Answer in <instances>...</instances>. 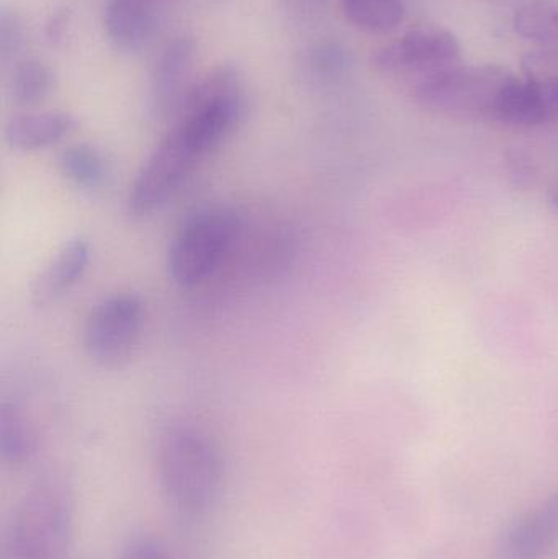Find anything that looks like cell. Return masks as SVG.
<instances>
[{
    "instance_id": "14",
    "label": "cell",
    "mask_w": 558,
    "mask_h": 559,
    "mask_svg": "<svg viewBox=\"0 0 558 559\" xmlns=\"http://www.w3.org/2000/svg\"><path fill=\"white\" fill-rule=\"evenodd\" d=\"M61 176L82 192H102L111 180V163L107 154L91 143L72 144L58 157Z\"/></svg>"
},
{
    "instance_id": "26",
    "label": "cell",
    "mask_w": 558,
    "mask_h": 559,
    "mask_svg": "<svg viewBox=\"0 0 558 559\" xmlns=\"http://www.w3.org/2000/svg\"><path fill=\"white\" fill-rule=\"evenodd\" d=\"M288 5L297 10H308L311 7H317L320 0H287Z\"/></svg>"
},
{
    "instance_id": "11",
    "label": "cell",
    "mask_w": 558,
    "mask_h": 559,
    "mask_svg": "<svg viewBox=\"0 0 558 559\" xmlns=\"http://www.w3.org/2000/svg\"><path fill=\"white\" fill-rule=\"evenodd\" d=\"M94 249L84 236L68 239L45 267L33 278L29 301L36 308H46L68 295L87 272Z\"/></svg>"
},
{
    "instance_id": "20",
    "label": "cell",
    "mask_w": 558,
    "mask_h": 559,
    "mask_svg": "<svg viewBox=\"0 0 558 559\" xmlns=\"http://www.w3.org/2000/svg\"><path fill=\"white\" fill-rule=\"evenodd\" d=\"M523 78L539 91L549 120L558 121V46L527 52L521 62Z\"/></svg>"
},
{
    "instance_id": "6",
    "label": "cell",
    "mask_w": 558,
    "mask_h": 559,
    "mask_svg": "<svg viewBox=\"0 0 558 559\" xmlns=\"http://www.w3.org/2000/svg\"><path fill=\"white\" fill-rule=\"evenodd\" d=\"M146 318V302L134 292L102 298L88 312L82 331L85 354L98 367L115 368L136 350Z\"/></svg>"
},
{
    "instance_id": "18",
    "label": "cell",
    "mask_w": 558,
    "mask_h": 559,
    "mask_svg": "<svg viewBox=\"0 0 558 559\" xmlns=\"http://www.w3.org/2000/svg\"><path fill=\"white\" fill-rule=\"evenodd\" d=\"M341 9L351 25L369 33L392 32L405 16L403 0H341Z\"/></svg>"
},
{
    "instance_id": "12",
    "label": "cell",
    "mask_w": 558,
    "mask_h": 559,
    "mask_svg": "<svg viewBox=\"0 0 558 559\" xmlns=\"http://www.w3.org/2000/svg\"><path fill=\"white\" fill-rule=\"evenodd\" d=\"M78 127L79 121L68 111H29L7 121L3 140L12 150L35 153L62 143Z\"/></svg>"
},
{
    "instance_id": "22",
    "label": "cell",
    "mask_w": 558,
    "mask_h": 559,
    "mask_svg": "<svg viewBox=\"0 0 558 559\" xmlns=\"http://www.w3.org/2000/svg\"><path fill=\"white\" fill-rule=\"evenodd\" d=\"M308 62L318 74H336L346 66V52L336 43H320L311 49L310 55H308Z\"/></svg>"
},
{
    "instance_id": "25",
    "label": "cell",
    "mask_w": 558,
    "mask_h": 559,
    "mask_svg": "<svg viewBox=\"0 0 558 559\" xmlns=\"http://www.w3.org/2000/svg\"><path fill=\"white\" fill-rule=\"evenodd\" d=\"M513 169H510L511 176L517 177L518 182H523V180H530L533 177L534 169L533 164L530 160L524 159L523 156H517L514 159L510 160Z\"/></svg>"
},
{
    "instance_id": "2",
    "label": "cell",
    "mask_w": 558,
    "mask_h": 559,
    "mask_svg": "<svg viewBox=\"0 0 558 559\" xmlns=\"http://www.w3.org/2000/svg\"><path fill=\"white\" fill-rule=\"evenodd\" d=\"M75 492L71 476L48 469L20 499L9 535L12 559H62L74 528Z\"/></svg>"
},
{
    "instance_id": "8",
    "label": "cell",
    "mask_w": 558,
    "mask_h": 559,
    "mask_svg": "<svg viewBox=\"0 0 558 559\" xmlns=\"http://www.w3.org/2000/svg\"><path fill=\"white\" fill-rule=\"evenodd\" d=\"M461 62V45L448 29L435 25L415 26L402 38L380 49L373 66L385 74H415L419 79Z\"/></svg>"
},
{
    "instance_id": "3",
    "label": "cell",
    "mask_w": 558,
    "mask_h": 559,
    "mask_svg": "<svg viewBox=\"0 0 558 559\" xmlns=\"http://www.w3.org/2000/svg\"><path fill=\"white\" fill-rule=\"evenodd\" d=\"M245 81L233 66H218L193 82L176 128L200 157L218 150L245 120Z\"/></svg>"
},
{
    "instance_id": "23",
    "label": "cell",
    "mask_w": 558,
    "mask_h": 559,
    "mask_svg": "<svg viewBox=\"0 0 558 559\" xmlns=\"http://www.w3.org/2000/svg\"><path fill=\"white\" fill-rule=\"evenodd\" d=\"M118 559H176V557L157 538L138 537L124 545Z\"/></svg>"
},
{
    "instance_id": "10",
    "label": "cell",
    "mask_w": 558,
    "mask_h": 559,
    "mask_svg": "<svg viewBox=\"0 0 558 559\" xmlns=\"http://www.w3.org/2000/svg\"><path fill=\"white\" fill-rule=\"evenodd\" d=\"M558 545V491L514 519L498 542V559H547Z\"/></svg>"
},
{
    "instance_id": "19",
    "label": "cell",
    "mask_w": 558,
    "mask_h": 559,
    "mask_svg": "<svg viewBox=\"0 0 558 559\" xmlns=\"http://www.w3.org/2000/svg\"><path fill=\"white\" fill-rule=\"evenodd\" d=\"M513 28L521 38L543 48L558 46V0H539L521 7L513 16Z\"/></svg>"
},
{
    "instance_id": "21",
    "label": "cell",
    "mask_w": 558,
    "mask_h": 559,
    "mask_svg": "<svg viewBox=\"0 0 558 559\" xmlns=\"http://www.w3.org/2000/svg\"><path fill=\"white\" fill-rule=\"evenodd\" d=\"M26 32L23 20L15 10H0V62L3 66L15 62L25 48Z\"/></svg>"
},
{
    "instance_id": "15",
    "label": "cell",
    "mask_w": 558,
    "mask_h": 559,
    "mask_svg": "<svg viewBox=\"0 0 558 559\" xmlns=\"http://www.w3.org/2000/svg\"><path fill=\"white\" fill-rule=\"evenodd\" d=\"M495 121L518 128H533L549 121L539 91L523 75L513 74L498 98Z\"/></svg>"
},
{
    "instance_id": "24",
    "label": "cell",
    "mask_w": 558,
    "mask_h": 559,
    "mask_svg": "<svg viewBox=\"0 0 558 559\" xmlns=\"http://www.w3.org/2000/svg\"><path fill=\"white\" fill-rule=\"evenodd\" d=\"M71 22V13L68 10H58L49 16L45 26V35L49 43H59L64 39L66 32Z\"/></svg>"
},
{
    "instance_id": "17",
    "label": "cell",
    "mask_w": 558,
    "mask_h": 559,
    "mask_svg": "<svg viewBox=\"0 0 558 559\" xmlns=\"http://www.w3.org/2000/svg\"><path fill=\"white\" fill-rule=\"evenodd\" d=\"M55 72L39 61H23L10 74L7 95L15 107L32 108L43 104L55 88Z\"/></svg>"
},
{
    "instance_id": "1",
    "label": "cell",
    "mask_w": 558,
    "mask_h": 559,
    "mask_svg": "<svg viewBox=\"0 0 558 559\" xmlns=\"http://www.w3.org/2000/svg\"><path fill=\"white\" fill-rule=\"evenodd\" d=\"M161 488L179 511L200 514L222 491L225 462L215 440L193 426L167 427L157 440Z\"/></svg>"
},
{
    "instance_id": "27",
    "label": "cell",
    "mask_w": 558,
    "mask_h": 559,
    "mask_svg": "<svg viewBox=\"0 0 558 559\" xmlns=\"http://www.w3.org/2000/svg\"><path fill=\"white\" fill-rule=\"evenodd\" d=\"M550 203H553L554 210L558 213V183L554 186L553 192H550Z\"/></svg>"
},
{
    "instance_id": "7",
    "label": "cell",
    "mask_w": 558,
    "mask_h": 559,
    "mask_svg": "<svg viewBox=\"0 0 558 559\" xmlns=\"http://www.w3.org/2000/svg\"><path fill=\"white\" fill-rule=\"evenodd\" d=\"M202 157L176 127L154 147L128 190L124 209L134 219L159 212L189 179Z\"/></svg>"
},
{
    "instance_id": "9",
    "label": "cell",
    "mask_w": 558,
    "mask_h": 559,
    "mask_svg": "<svg viewBox=\"0 0 558 559\" xmlns=\"http://www.w3.org/2000/svg\"><path fill=\"white\" fill-rule=\"evenodd\" d=\"M195 61V43L190 38H177L161 51L150 85V107L157 120L179 117L192 88L190 79Z\"/></svg>"
},
{
    "instance_id": "13",
    "label": "cell",
    "mask_w": 558,
    "mask_h": 559,
    "mask_svg": "<svg viewBox=\"0 0 558 559\" xmlns=\"http://www.w3.org/2000/svg\"><path fill=\"white\" fill-rule=\"evenodd\" d=\"M104 25L115 48L134 52L147 45L156 23L146 0H108Z\"/></svg>"
},
{
    "instance_id": "5",
    "label": "cell",
    "mask_w": 558,
    "mask_h": 559,
    "mask_svg": "<svg viewBox=\"0 0 558 559\" xmlns=\"http://www.w3.org/2000/svg\"><path fill=\"white\" fill-rule=\"evenodd\" d=\"M514 72L501 66L459 64L419 79L415 97L426 110L461 118L495 121L498 98Z\"/></svg>"
},
{
    "instance_id": "4",
    "label": "cell",
    "mask_w": 558,
    "mask_h": 559,
    "mask_svg": "<svg viewBox=\"0 0 558 559\" xmlns=\"http://www.w3.org/2000/svg\"><path fill=\"white\" fill-rule=\"evenodd\" d=\"M241 228V218L229 206L209 205L190 213L167 249V275L180 288L199 286L225 261Z\"/></svg>"
},
{
    "instance_id": "16",
    "label": "cell",
    "mask_w": 558,
    "mask_h": 559,
    "mask_svg": "<svg viewBox=\"0 0 558 559\" xmlns=\"http://www.w3.org/2000/svg\"><path fill=\"white\" fill-rule=\"evenodd\" d=\"M38 433L19 404H0V456L13 468L28 465L38 453Z\"/></svg>"
}]
</instances>
